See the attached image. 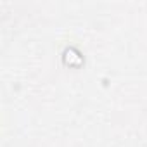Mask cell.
I'll use <instances>...</instances> for the list:
<instances>
[{
    "mask_svg": "<svg viewBox=\"0 0 147 147\" xmlns=\"http://www.w3.org/2000/svg\"><path fill=\"white\" fill-rule=\"evenodd\" d=\"M62 62L69 67H80V66H83V55L80 54L78 49L67 47L62 52Z\"/></svg>",
    "mask_w": 147,
    "mask_h": 147,
    "instance_id": "obj_1",
    "label": "cell"
}]
</instances>
